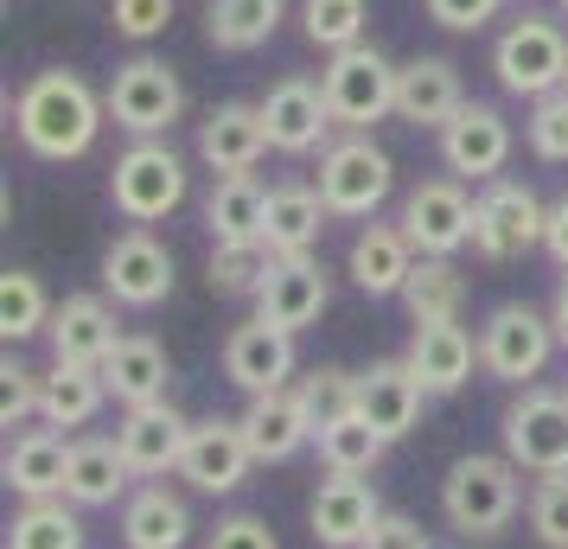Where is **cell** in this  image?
<instances>
[{
    "label": "cell",
    "mask_w": 568,
    "mask_h": 549,
    "mask_svg": "<svg viewBox=\"0 0 568 549\" xmlns=\"http://www.w3.org/2000/svg\"><path fill=\"white\" fill-rule=\"evenodd\" d=\"M109 122V103L78 78V71H39L13 96V134L39 160H83Z\"/></svg>",
    "instance_id": "6da1fadb"
},
{
    "label": "cell",
    "mask_w": 568,
    "mask_h": 549,
    "mask_svg": "<svg viewBox=\"0 0 568 549\" xmlns=\"http://www.w3.org/2000/svg\"><path fill=\"white\" fill-rule=\"evenodd\" d=\"M524 511V467L511 454H460L440 479V518L460 537H505Z\"/></svg>",
    "instance_id": "7a4b0ae2"
},
{
    "label": "cell",
    "mask_w": 568,
    "mask_h": 549,
    "mask_svg": "<svg viewBox=\"0 0 568 549\" xmlns=\"http://www.w3.org/2000/svg\"><path fill=\"white\" fill-rule=\"evenodd\" d=\"M491 71H498V90H511V96H524V103L568 90V32H562V20L517 13L511 27L498 32V45H491Z\"/></svg>",
    "instance_id": "3957f363"
},
{
    "label": "cell",
    "mask_w": 568,
    "mask_h": 549,
    "mask_svg": "<svg viewBox=\"0 0 568 549\" xmlns=\"http://www.w3.org/2000/svg\"><path fill=\"white\" fill-rule=\"evenodd\" d=\"M556 319L537 314L530 301H498L486 314V326H479V370L486 377H498V384H537L542 365L556 358Z\"/></svg>",
    "instance_id": "277c9868"
},
{
    "label": "cell",
    "mask_w": 568,
    "mask_h": 549,
    "mask_svg": "<svg viewBox=\"0 0 568 549\" xmlns=\"http://www.w3.org/2000/svg\"><path fill=\"white\" fill-rule=\"evenodd\" d=\"M103 103H109V122L122 134H134V141H166L173 122L185 115V83L160 58H129V64H115Z\"/></svg>",
    "instance_id": "5b68a950"
},
{
    "label": "cell",
    "mask_w": 568,
    "mask_h": 549,
    "mask_svg": "<svg viewBox=\"0 0 568 549\" xmlns=\"http://www.w3.org/2000/svg\"><path fill=\"white\" fill-rule=\"evenodd\" d=\"M320 90H326V109H333V129L345 134H371L384 115H396V64L377 45L333 52L326 71H320Z\"/></svg>",
    "instance_id": "8992f818"
},
{
    "label": "cell",
    "mask_w": 568,
    "mask_h": 549,
    "mask_svg": "<svg viewBox=\"0 0 568 549\" xmlns=\"http://www.w3.org/2000/svg\"><path fill=\"white\" fill-rule=\"evenodd\" d=\"M549 231V205L524 180H491L473 192V250L486 262L530 256Z\"/></svg>",
    "instance_id": "52a82bcc"
},
{
    "label": "cell",
    "mask_w": 568,
    "mask_h": 549,
    "mask_svg": "<svg viewBox=\"0 0 568 549\" xmlns=\"http://www.w3.org/2000/svg\"><path fill=\"white\" fill-rule=\"evenodd\" d=\"M109 205L129 224H160L185 205V160L166 141H134L109 173Z\"/></svg>",
    "instance_id": "ba28073f"
},
{
    "label": "cell",
    "mask_w": 568,
    "mask_h": 549,
    "mask_svg": "<svg viewBox=\"0 0 568 549\" xmlns=\"http://www.w3.org/2000/svg\"><path fill=\"white\" fill-rule=\"evenodd\" d=\"M320 199L333 217H371L396 185V160L371 141V134H338L333 148L320 154Z\"/></svg>",
    "instance_id": "9c48e42d"
},
{
    "label": "cell",
    "mask_w": 568,
    "mask_h": 549,
    "mask_svg": "<svg viewBox=\"0 0 568 549\" xmlns=\"http://www.w3.org/2000/svg\"><path fill=\"white\" fill-rule=\"evenodd\" d=\"M498 435H505V454H511L524 472H537V479L568 472V396L530 384V390L505 409Z\"/></svg>",
    "instance_id": "30bf717a"
},
{
    "label": "cell",
    "mask_w": 568,
    "mask_h": 549,
    "mask_svg": "<svg viewBox=\"0 0 568 549\" xmlns=\"http://www.w3.org/2000/svg\"><path fill=\"white\" fill-rule=\"evenodd\" d=\"M103 294L115 307H134V314L160 307V301L173 294V250H166L148 224H129V231L103 250Z\"/></svg>",
    "instance_id": "8fae6325"
},
{
    "label": "cell",
    "mask_w": 568,
    "mask_h": 549,
    "mask_svg": "<svg viewBox=\"0 0 568 549\" xmlns=\"http://www.w3.org/2000/svg\"><path fill=\"white\" fill-rule=\"evenodd\" d=\"M403 231H409L415 256H460L466 243H473V192L466 180H422L403 199V217H396Z\"/></svg>",
    "instance_id": "7c38bea8"
},
{
    "label": "cell",
    "mask_w": 568,
    "mask_h": 549,
    "mask_svg": "<svg viewBox=\"0 0 568 549\" xmlns=\"http://www.w3.org/2000/svg\"><path fill=\"white\" fill-rule=\"evenodd\" d=\"M505 160H511V122L491 103H466L447 129H440V166L466 185H491L505 180Z\"/></svg>",
    "instance_id": "4fadbf2b"
},
{
    "label": "cell",
    "mask_w": 568,
    "mask_h": 549,
    "mask_svg": "<svg viewBox=\"0 0 568 549\" xmlns=\"http://www.w3.org/2000/svg\"><path fill=\"white\" fill-rule=\"evenodd\" d=\"M262 129H268V148L275 154H326L333 141V109H326V90L313 78H282L268 83L262 96Z\"/></svg>",
    "instance_id": "5bb4252c"
},
{
    "label": "cell",
    "mask_w": 568,
    "mask_h": 549,
    "mask_svg": "<svg viewBox=\"0 0 568 549\" xmlns=\"http://www.w3.org/2000/svg\"><path fill=\"white\" fill-rule=\"evenodd\" d=\"M333 307V275L320 256H275L268 282L256 294V319L282 326V333H307L320 326V314Z\"/></svg>",
    "instance_id": "9a60e30c"
},
{
    "label": "cell",
    "mask_w": 568,
    "mask_h": 549,
    "mask_svg": "<svg viewBox=\"0 0 568 549\" xmlns=\"http://www.w3.org/2000/svg\"><path fill=\"white\" fill-rule=\"evenodd\" d=\"M384 505H377V486L364 472H326L313 486V505H307V523H313V543L326 549H364V537L377 530Z\"/></svg>",
    "instance_id": "2e32d148"
},
{
    "label": "cell",
    "mask_w": 568,
    "mask_h": 549,
    "mask_svg": "<svg viewBox=\"0 0 568 549\" xmlns=\"http://www.w3.org/2000/svg\"><path fill=\"white\" fill-rule=\"evenodd\" d=\"M250 467H256V454H250V441H243L236 416L192 421V441H185V460H180V479L192 486V492L224 498V492H236V486L250 479Z\"/></svg>",
    "instance_id": "e0dca14e"
},
{
    "label": "cell",
    "mask_w": 568,
    "mask_h": 549,
    "mask_svg": "<svg viewBox=\"0 0 568 549\" xmlns=\"http://www.w3.org/2000/svg\"><path fill=\"white\" fill-rule=\"evenodd\" d=\"M294 365H301V358H294V333L268 326V319H243V326H231V339H224V377H231L243 396L287 390Z\"/></svg>",
    "instance_id": "ac0fdd59"
},
{
    "label": "cell",
    "mask_w": 568,
    "mask_h": 549,
    "mask_svg": "<svg viewBox=\"0 0 568 549\" xmlns=\"http://www.w3.org/2000/svg\"><path fill=\"white\" fill-rule=\"evenodd\" d=\"M185 441H192V421L173 409V403H141V409H122V428H115V447L134 467V479H160V472H180Z\"/></svg>",
    "instance_id": "d6986e66"
},
{
    "label": "cell",
    "mask_w": 568,
    "mask_h": 549,
    "mask_svg": "<svg viewBox=\"0 0 568 549\" xmlns=\"http://www.w3.org/2000/svg\"><path fill=\"white\" fill-rule=\"evenodd\" d=\"M45 345H52V365H97L122 345L115 333V307L103 294H64L52 307V326H45Z\"/></svg>",
    "instance_id": "ffe728a7"
},
{
    "label": "cell",
    "mask_w": 568,
    "mask_h": 549,
    "mask_svg": "<svg viewBox=\"0 0 568 549\" xmlns=\"http://www.w3.org/2000/svg\"><path fill=\"white\" fill-rule=\"evenodd\" d=\"M422 403H428V390H422V377L409 370V358H384V365L358 370V416L371 421L384 441L415 435Z\"/></svg>",
    "instance_id": "44dd1931"
},
{
    "label": "cell",
    "mask_w": 568,
    "mask_h": 549,
    "mask_svg": "<svg viewBox=\"0 0 568 549\" xmlns=\"http://www.w3.org/2000/svg\"><path fill=\"white\" fill-rule=\"evenodd\" d=\"M409 370L422 377V390L428 396H454L473 384V370H479V339L466 333L460 319H435V326H415L409 339Z\"/></svg>",
    "instance_id": "7402d4cb"
},
{
    "label": "cell",
    "mask_w": 568,
    "mask_h": 549,
    "mask_svg": "<svg viewBox=\"0 0 568 549\" xmlns=\"http://www.w3.org/2000/svg\"><path fill=\"white\" fill-rule=\"evenodd\" d=\"M460 109H466V90L447 58H409V64H396V122L440 134Z\"/></svg>",
    "instance_id": "603a6c76"
},
{
    "label": "cell",
    "mask_w": 568,
    "mask_h": 549,
    "mask_svg": "<svg viewBox=\"0 0 568 549\" xmlns=\"http://www.w3.org/2000/svg\"><path fill=\"white\" fill-rule=\"evenodd\" d=\"M236 428H243V441H250V454H256V467H282V460H294L301 447H313V421H307V409H301L294 390L250 396L243 416H236Z\"/></svg>",
    "instance_id": "cb8c5ba5"
},
{
    "label": "cell",
    "mask_w": 568,
    "mask_h": 549,
    "mask_svg": "<svg viewBox=\"0 0 568 549\" xmlns=\"http://www.w3.org/2000/svg\"><path fill=\"white\" fill-rule=\"evenodd\" d=\"M415 243L403 224H364L352 236V256H345V275H352V288L371 294V301H384V294H403L415 275Z\"/></svg>",
    "instance_id": "d4e9b609"
},
{
    "label": "cell",
    "mask_w": 568,
    "mask_h": 549,
    "mask_svg": "<svg viewBox=\"0 0 568 549\" xmlns=\"http://www.w3.org/2000/svg\"><path fill=\"white\" fill-rule=\"evenodd\" d=\"M262 154H268V129H262L256 103H217L205 122H199V160H205L217 180L256 173Z\"/></svg>",
    "instance_id": "484cf974"
},
{
    "label": "cell",
    "mask_w": 568,
    "mask_h": 549,
    "mask_svg": "<svg viewBox=\"0 0 568 549\" xmlns=\"http://www.w3.org/2000/svg\"><path fill=\"white\" fill-rule=\"evenodd\" d=\"M0 472H7V492H20L27 505L32 498H64V479H71V441L39 421V428H27V435L7 441Z\"/></svg>",
    "instance_id": "4316f807"
},
{
    "label": "cell",
    "mask_w": 568,
    "mask_h": 549,
    "mask_svg": "<svg viewBox=\"0 0 568 549\" xmlns=\"http://www.w3.org/2000/svg\"><path fill=\"white\" fill-rule=\"evenodd\" d=\"M122 543L129 549H185L192 543V505H185L173 486H134L122 498Z\"/></svg>",
    "instance_id": "83f0119b"
},
{
    "label": "cell",
    "mask_w": 568,
    "mask_h": 549,
    "mask_svg": "<svg viewBox=\"0 0 568 549\" xmlns=\"http://www.w3.org/2000/svg\"><path fill=\"white\" fill-rule=\"evenodd\" d=\"M129 486H134V467L122 460L115 435H83V441H71L64 498H71L78 511H103V505H115V498H129Z\"/></svg>",
    "instance_id": "f1b7e54d"
},
{
    "label": "cell",
    "mask_w": 568,
    "mask_h": 549,
    "mask_svg": "<svg viewBox=\"0 0 568 549\" xmlns=\"http://www.w3.org/2000/svg\"><path fill=\"white\" fill-rule=\"evenodd\" d=\"M166 345L148 339V333H122V345L103 358V384L122 409H141V403H166Z\"/></svg>",
    "instance_id": "f546056e"
},
{
    "label": "cell",
    "mask_w": 568,
    "mask_h": 549,
    "mask_svg": "<svg viewBox=\"0 0 568 549\" xmlns=\"http://www.w3.org/2000/svg\"><path fill=\"white\" fill-rule=\"evenodd\" d=\"M326 199H320V185H275L268 192V217H262V243L275 250V256H313V243L326 231Z\"/></svg>",
    "instance_id": "4dcf8cb0"
},
{
    "label": "cell",
    "mask_w": 568,
    "mask_h": 549,
    "mask_svg": "<svg viewBox=\"0 0 568 549\" xmlns=\"http://www.w3.org/2000/svg\"><path fill=\"white\" fill-rule=\"evenodd\" d=\"M109 403V384L97 365H52L39 377V421L45 428H83V421H97Z\"/></svg>",
    "instance_id": "1f68e13d"
},
{
    "label": "cell",
    "mask_w": 568,
    "mask_h": 549,
    "mask_svg": "<svg viewBox=\"0 0 568 549\" xmlns=\"http://www.w3.org/2000/svg\"><path fill=\"white\" fill-rule=\"evenodd\" d=\"M262 217H268V192H262L256 173H231V180L211 185V199H205L211 243H243V236H262Z\"/></svg>",
    "instance_id": "d6a6232c"
},
{
    "label": "cell",
    "mask_w": 568,
    "mask_h": 549,
    "mask_svg": "<svg viewBox=\"0 0 568 549\" xmlns=\"http://www.w3.org/2000/svg\"><path fill=\"white\" fill-rule=\"evenodd\" d=\"M287 0H211L205 7V39L217 52H256L275 39Z\"/></svg>",
    "instance_id": "836d02e7"
},
{
    "label": "cell",
    "mask_w": 568,
    "mask_h": 549,
    "mask_svg": "<svg viewBox=\"0 0 568 549\" xmlns=\"http://www.w3.org/2000/svg\"><path fill=\"white\" fill-rule=\"evenodd\" d=\"M409 307L415 326H435V319H460L466 307V275L454 268V256H422L409 275V288L396 294Z\"/></svg>",
    "instance_id": "e575fe53"
},
{
    "label": "cell",
    "mask_w": 568,
    "mask_h": 549,
    "mask_svg": "<svg viewBox=\"0 0 568 549\" xmlns=\"http://www.w3.org/2000/svg\"><path fill=\"white\" fill-rule=\"evenodd\" d=\"M7 549H83V518L71 498H32L7 523Z\"/></svg>",
    "instance_id": "d590c367"
},
{
    "label": "cell",
    "mask_w": 568,
    "mask_h": 549,
    "mask_svg": "<svg viewBox=\"0 0 568 549\" xmlns=\"http://www.w3.org/2000/svg\"><path fill=\"white\" fill-rule=\"evenodd\" d=\"M364 27H371V0H307V7H301L307 45H320L326 58L364 45Z\"/></svg>",
    "instance_id": "8d00e7d4"
},
{
    "label": "cell",
    "mask_w": 568,
    "mask_h": 549,
    "mask_svg": "<svg viewBox=\"0 0 568 549\" xmlns=\"http://www.w3.org/2000/svg\"><path fill=\"white\" fill-rule=\"evenodd\" d=\"M45 326H52V301L39 288V275L32 268H7L0 275V339L20 345L32 333H45Z\"/></svg>",
    "instance_id": "74e56055"
},
{
    "label": "cell",
    "mask_w": 568,
    "mask_h": 549,
    "mask_svg": "<svg viewBox=\"0 0 568 549\" xmlns=\"http://www.w3.org/2000/svg\"><path fill=\"white\" fill-rule=\"evenodd\" d=\"M268 268H275V250L262 243V236H243V243H211V288L217 294H250L256 301L262 282H268Z\"/></svg>",
    "instance_id": "f35d334b"
},
{
    "label": "cell",
    "mask_w": 568,
    "mask_h": 549,
    "mask_svg": "<svg viewBox=\"0 0 568 549\" xmlns=\"http://www.w3.org/2000/svg\"><path fill=\"white\" fill-rule=\"evenodd\" d=\"M313 447H320L326 472H364V479H371V467L384 460L389 441L364 416H345V421H333V428H320V435H313Z\"/></svg>",
    "instance_id": "ab89813d"
},
{
    "label": "cell",
    "mask_w": 568,
    "mask_h": 549,
    "mask_svg": "<svg viewBox=\"0 0 568 549\" xmlns=\"http://www.w3.org/2000/svg\"><path fill=\"white\" fill-rule=\"evenodd\" d=\"M294 396H301V409H307L313 435H320V428H333V421H345V416H358V377H352V370H338V365L307 370V377L294 384Z\"/></svg>",
    "instance_id": "60d3db41"
},
{
    "label": "cell",
    "mask_w": 568,
    "mask_h": 549,
    "mask_svg": "<svg viewBox=\"0 0 568 549\" xmlns=\"http://www.w3.org/2000/svg\"><path fill=\"white\" fill-rule=\"evenodd\" d=\"M530 530H537V543L568 549V472H549L530 486Z\"/></svg>",
    "instance_id": "b9f144b4"
},
{
    "label": "cell",
    "mask_w": 568,
    "mask_h": 549,
    "mask_svg": "<svg viewBox=\"0 0 568 549\" xmlns=\"http://www.w3.org/2000/svg\"><path fill=\"white\" fill-rule=\"evenodd\" d=\"M524 134H530V154L537 160H568V90H556V96H537L530 103V122H524Z\"/></svg>",
    "instance_id": "7bdbcfd3"
},
{
    "label": "cell",
    "mask_w": 568,
    "mask_h": 549,
    "mask_svg": "<svg viewBox=\"0 0 568 549\" xmlns=\"http://www.w3.org/2000/svg\"><path fill=\"white\" fill-rule=\"evenodd\" d=\"M32 416H39V370L7 358L0 365V428H27Z\"/></svg>",
    "instance_id": "ee69618b"
},
{
    "label": "cell",
    "mask_w": 568,
    "mask_h": 549,
    "mask_svg": "<svg viewBox=\"0 0 568 549\" xmlns=\"http://www.w3.org/2000/svg\"><path fill=\"white\" fill-rule=\"evenodd\" d=\"M109 27L122 32V39H160V32L173 27V0H115Z\"/></svg>",
    "instance_id": "f6af8a7d"
},
{
    "label": "cell",
    "mask_w": 568,
    "mask_h": 549,
    "mask_svg": "<svg viewBox=\"0 0 568 549\" xmlns=\"http://www.w3.org/2000/svg\"><path fill=\"white\" fill-rule=\"evenodd\" d=\"M205 549H282V543H275L268 518H256V511H231V518L211 523Z\"/></svg>",
    "instance_id": "bcb514c9"
},
{
    "label": "cell",
    "mask_w": 568,
    "mask_h": 549,
    "mask_svg": "<svg viewBox=\"0 0 568 549\" xmlns=\"http://www.w3.org/2000/svg\"><path fill=\"white\" fill-rule=\"evenodd\" d=\"M422 7H428V20L447 27V32H479L505 0H422Z\"/></svg>",
    "instance_id": "7dc6e473"
},
{
    "label": "cell",
    "mask_w": 568,
    "mask_h": 549,
    "mask_svg": "<svg viewBox=\"0 0 568 549\" xmlns=\"http://www.w3.org/2000/svg\"><path fill=\"white\" fill-rule=\"evenodd\" d=\"M364 549H435V537H428L415 518H403V511H384L377 530L364 537Z\"/></svg>",
    "instance_id": "c3c4849f"
},
{
    "label": "cell",
    "mask_w": 568,
    "mask_h": 549,
    "mask_svg": "<svg viewBox=\"0 0 568 549\" xmlns=\"http://www.w3.org/2000/svg\"><path fill=\"white\" fill-rule=\"evenodd\" d=\"M542 250H549V256H556V268L568 275V192L556 199V205H549V231H542Z\"/></svg>",
    "instance_id": "681fc988"
},
{
    "label": "cell",
    "mask_w": 568,
    "mask_h": 549,
    "mask_svg": "<svg viewBox=\"0 0 568 549\" xmlns=\"http://www.w3.org/2000/svg\"><path fill=\"white\" fill-rule=\"evenodd\" d=\"M549 319H556V339L568 352V275H562V288H556V301H549Z\"/></svg>",
    "instance_id": "f907efd6"
},
{
    "label": "cell",
    "mask_w": 568,
    "mask_h": 549,
    "mask_svg": "<svg viewBox=\"0 0 568 549\" xmlns=\"http://www.w3.org/2000/svg\"><path fill=\"white\" fill-rule=\"evenodd\" d=\"M562 20H568V0H562Z\"/></svg>",
    "instance_id": "816d5d0a"
},
{
    "label": "cell",
    "mask_w": 568,
    "mask_h": 549,
    "mask_svg": "<svg viewBox=\"0 0 568 549\" xmlns=\"http://www.w3.org/2000/svg\"><path fill=\"white\" fill-rule=\"evenodd\" d=\"M562 396H568V384H562Z\"/></svg>",
    "instance_id": "f5cc1de1"
}]
</instances>
